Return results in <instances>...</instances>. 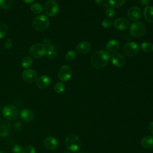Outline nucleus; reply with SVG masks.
<instances>
[{
	"mask_svg": "<svg viewBox=\"0 0 153 153\" xmlns=\"http://www.w3.org/2000/svg\"><path fill=\"white\" fill-rule=\"evenodd\" d=\"M95 2L96 3L100 6V7H104V8H108V0H95Z\"/></svg>",
	"mask_w": 153,
	"mask_h": 153,
	"instance_id": "obj_34",
	"label": "nucleus"
},
{
	"mask_svg": "<svg viewBox=\"0 0 153 153\" xmlns=\"http://www.w3.org/2000/svg\"><path fill=\"white\" fill-rule=\"evenodd\" d=\"M18 114L19 112L17 108L13 105H7L3 108L2 115L7 120H12L15 119Z\"/></svg>",
	"mask_w": 153,
	"mask_h": 153,
	"instance_id": "obj_7",
	"label": "nucleus"
},
{
	"mask_svg": "<svg viewBox=\"0 0 153 153\" xmlns=\"http://www.w3.org/2000/svg\"><path fill=\"white\" fill-rule=\"evenodd\" d=\"M123 53L128 57H133L137 54L139 50V47L134 42H130L124 44L123 47Z\"/></svg>",
	"mask_w": 153,
	"mask_h": 153,
	"instance_id": "obj_6",
	"label": "nucleus"
},
{
	"mask_svg": "<svg viewBox=\"0 0 153 153\" xmlns=\"http://www.w3.org/2000/svg\"><path fill=\"white\" fill-rule=\"evenodd\" d=\"M23 79L27 83H33L36 81L38 78V75L36 72L31 69H25L22 75Z\"/></svg>",
	"mask_w": 153,
	"mask_h": 153,
	"instance_id": "obj_10",
	"label": "nucleus"
},
{
	"mask_svg": "<svg viewBox=\"0 0 153 153\" xmlns=\"http://www.w3.org/2000/svg\"><path fill=\"white\" fill-rule=\"evenodd\" d=\"M91 49V44L87 41H82L79 43L76 47L77 52L82 55L87 54Z\"/></svg>",
	"mask_w": 153,
	"mask_h": 153,
	"instance_id": "obj_15",
	"label": "nucleus"
},
{
	"mask_svg": "<svg viewBox=\"0 0 153 153\" xmlns=\"http://www.w3.org/2000/svg\"><path fill=\"white\" fill-rule=\"evenodd\" d=\"M44 145L45 148L48 150H54L58 146V141L55 137L48 136L44 139Z\"/></svg>",
	"mask_w": 153,
	"mask_h": 153,
	"instance_id": "obj_12",
	"label": "nucleus"
},
{
	"mask_svg": "<svg viewBox=\"0 0 153 153\" xmlns=\"http://www.w3.org/2000/svg\"><path fill=\"white\" fill-rule=\"evenodd\" d=\"M139 2L140 5L143 6H146V7L148 6L150 3L149 0H139Z\"/></svg>",
	"mask_w": 153,
	"mask_h": 153,
	"instance_id": "obj_38",
	"label": "nucleus"
},
{
	"mask_svg": "<svg viewBox=\"0 0 153 153\" xmlns=\"http://www.w3.org/2000/svg\"><path fill=\"white\" fill-rule=\"evenodd\" d=\"M148 129L149 132L153 135V121H151L148 126Z\"/></svg>",
	"mask_w": 153,
	"mask_h": 153,
	"instance_id": "obj_39",
	"label": "nucleus"
},
{
	"mask_svg": "<svg viewBox=\"0 0 153 153\" xmlns=\"http://www.w3.org/2000/svg\"><path fill=\"white\" fill-rule=\"evenodd\" d=\"M45 14L50 17L55 16L59 11V5L54 0H49L47 2L44 7Z\"/></svg>",
	"mask_w": 153,
	"mask_h": 153,
	"instance_id": "obj_8",
	"label": "nucleus"
},
{
	"mask_svg": "<svg viewBox=\"0 0 153 153\" xmlns=\"http://www.w3.org/2000/svg\"><path fill=\"white\" fill-rule=\"evenodd\" d=\"M105 14H106V16L108 17H114L115 16V10L112 8L108 7V8H107L106 9Z\"/></svg>",
	"mask_w": 153,
	"mask_h": 153,
	"instance_id": "obj_33",
	"label": "nucleus"
},
{
	"mask_svg": "<svg viewBox=\"0 0 153 153\" xmlns=\"http://www.w3.org/2000/svg\"><path fill=\"white\" fill-rule=\"evenodd\" d=\"M141 49L146 53H151L153 51V44L149 42H144L141 44Z\"/></svg>",
	"mask_w": 153,
	"mask_h": 153,
	"instance_id": "obj_24",
	"label": "nucleus"
},
{
	"mask_svg": "<svg viewBox=\"0 0 153 153\" xmlns=\"http://www.w3.org/2000/svg\"><path fill=\"white\" fill-rule=\"evenodd\" d=\"M50 25L48 18L45 15H40L36 17L32 22L33 27L38 31H44L46 30Z\"/></svg>",
	"mask_w": 153,
	"mask_h": 153,
	"instance_id": "obj_3",
	"label": "nucleus"
},
{
	"mask_svg": "<svg viewBox=\"0 0 153 153\" xmlns=\"http://www.w3.org/2000/svg\"><path fill=\"white\" fill-rule=\"evenodd\" d=\"M64 153H70V152H64Z\"/></svg>",
	"mask_w": 153,
	"mask_h": 153,
	"instance_id": "obj_41",
	"label": "nucleus"
},
{
	"mask_svg": "<svg viewBox=\"0 0 153 153\" xmlns=\"http://www.w3.org/2000/svg\"><path fill=\"white\" fill-rule=\"evenodd\" d=\"M13 43L10 39H7L5 42V47L7 49H9L12 47Z\"/></svg>",
	"mask_w": 153,
	"mask_h": 153,
	"instance_id": "obj_36",
	"label": "nucleus"
},
{
	"mask_svg": "<svg viewBox=\"0 0 153 153\" xmlns=\"http://www.w3.org/2000/svg\"><path fill=\"white\" fill-rule=\"evenodd\" d=\"M8 32L7 25L2 22H0V39L4 38Z\"/></svg>",
	"mask_w": 153,
	"mask_h": 153,
	"instance_id": "obj_28",
	"label": "nucleus"
},
{
	"mask_svg": "<svg viewBox=\"0 0 153 153\" xmlns=\"http://www.w3.org/2000/svg\"><path fill=\"white\" fill-rule=\"evenodd\" d=\"M143 16L148 22L153 23V6H146L144 8Z\"/></svg>",
	"mask_w": 153,
	"mask_h": 153,
	"instance_id": "obj_19",
	"label": "nucleus"
},
{
	"mask_svg": "<svg viewBox=\"0 0 153 153\" xmlns=\"http://www.w3.org/2000/svg\"><path fill=\"white\" fill-rule=\"evenodd\" d=\"M8 133V128L5 125L0 124V136L2 137L6 136Z\"/></svg>",
	"mask_w": 153,
	"mask_h": 153,
	"instance_id": "obj_31",
	"label": "nucleus"
},
{
	"mask_svg": "<svg viewBox=\"0 0 153 153\" xmlns=\"http://www.w3.org/2000/svg\"><path fill=\"white\" fill-rule=\"evenodd\" d=\"M0 153H2V152H1V151H0Z\"/></svg>",
	"mask_w": 153,
	"mask_h": 153,
	"instance_id": "obj_43",
	"label": "nucleus"
},
{
	"mask_svg": "<svg viewBox=\"0 0 153 153\" xmlns=\"http://www.w3.org/2000/svg\"><path fill=\"white\" fill-rule=\"evenodd\" d=\"M45 54L47 57L51 60H54L57 57V55L56 51V47L54 44H51L50 47H48Z\"/></svg>",
	"mask_w": 153,
	"mask_h": 153,
	"instance_id": "obj_21",
	"label": "nucleus"
},
{
	"mask_svg": "<svg viewBox=\"0 0 153 153\" xmlns=\"http://www.w3.org/2000/svg\"><path fill=\"white\" fill-rule=\"evenodd\" d=\"M146 28L145 25L139 22H136L131 24L130 27V34L135 37H140L146 33Z\"/></svg>",
	"mask_w": 153,
	"mask_h": 153,
	"instance_id": "obj_5",
	"label": "nucleus"
},
{
	"mask_svg": "<svg viewBox=\"0 0 153 153\" xmlns=\"http://www.w3.org/2000/svg\"><path fill=\"white\" fill-rule=\"evenodd\" d=\"M14 0H0V7L5 10H8L12 7Z\"/></svg>",
	"mask_w": 153,
	"mask_h": 153,
	"instance_id": "obj_22",
	"label": "nucleus"
},
{
	"mask_svg": "<svg viewBox=\"0 0 153 153\" xmlns=\"http://www.w3.org/2000/svg\"><path fill=\"white\" fill-rule=\"evenodd\" d=\"M46 51L47 48L43 44L36 43L31 46L29 53L31 57L35 59H39L43 57L46 54Z\"/></svg>",
	"mask_w": 153,
	"mask_h": 153,
	"instance_id": "obj_4",
	"label": "nucleus"
},
{
	"mask_svg": "<svg viewBox=\"0 0 153 153\" xmlns=\"http://www.w3.org/2000/svg\"><path fill=\"white\" fill-rule=\"evenodd\" d=\"M76 58V53L74 50L69 51L65 55V59L68 62L73 61Z\"/></svg>",
	"mask_w": 153,
	"mask_h": 153,
	"instance_id": "obj_29",
	"label": "nucleus"
},
{
	"mask_svg": "<svg viewBox=\"0 0 153 153\" xmlns=\"http://www.w3.org/2000/svg\"><path fill=\"white\" fill-rule=\"evenodd\" d=\"M51 83V79L47 75H42L36 79V85L39 88H45Z\"/></svg>",
	"mask_w": 153,
	"mask_h": 153,
	"instance_id": "obj_17",
	"label": "nucleus"
},
{
	"mask_svg": "<svg viewBox=\"0 0 153 153\" xmlns=\"http://www.w3.org/2000/svg\"><path fill=\"white\" fill-rule=\"evenodd\" d=\"M30 10L34 14H38L42 12L43 7L39 3L35 2L32 4L30 7Z\"/></svg>",
	"mask_w": 153,
	"mask_h": 153,
	"instance_id": "obj_23",
	"label": "nucleus"
},
{
	"mask_svg": "<svg viewBox=\"0 0 153 153\" xmlns=\"http://www.w3.org/2000/svg\"><path fill=\"white\" fill-rule=\"evenodd\" d=\"M126 0H108V3L113 8H119L123 5Z\"/></svg>",
	"mask_w": 153,
	"mask_h": 153,
	"instance_id": "obj_25",
	"label": "nucleus"
},
{
	"mask_svg": "<svg viewBox=\"0 0 153 153\" xmlns=\"http://www.w3.org/2000/svg\"><path fill=\"white\" fill-rule=\"evenodd\" d=\"M102 25L103 27H105V28H109L110 27L112 26V24H113V22L110 19H108V18H106L105 19H103L102 21Z\"/></svg>",
	"mask_w": 153,
	"mask_h": 153,
	"instance_id": "obj_30",
	"label": "nucleus"
},
{
	"mask_svg": "<svg viewBox=\"0 0 153 153\" xmlns=\"http://www.w3.org/2000/svg\"><path fill=\"white\" fill-rule=\"evenodd\" d=\"M54 90L56 93L61 94L65 91V85L63 82H58L54 85Z\"/></svg>",
	"mask_w": 153,
	"mask_h": 153,
	"instance_id": "obj_27",
	"label": "nucleus"
},
{
	"mask_svg": "<svg viewBox=\"0 0 153 153\" xmlns=\"http://www.w3.org/2000/svg\"><path fill=\"white\" fill-rule=\"evenodd\" d=\"M32 64V59L29 56H25L22 60V66L23 68L27 69Z\"/></svg>",
	"mask_w": 153,
	"mask_h": 153,
	"instance_id": "obj_26",
	"label": "nucleus"
},
{
	"mask_svg": "<svg viewBox=\"0 0 153 153\" xmlns=\"http://www.w3.org/2000/svg\"><path fill=\"white\" fill-rule=\"evenodd\" d=\"M114 25L116 29L120 30H124L129 27L130 23L126 19L120 17L115 20Z\"/></svg>",
	"mask_w": 153,
	"mask_h": 153,
	"instance_id": "obj_14",
	"label": "nucleus"
},
{
	"mask_svg": "<svg viewBox=\"0 0 153 153\" xmlns=\"http://www.w3.org/2000/svg\"><path fill=\"white\" fill-rule=\"evenodd\" d=\"M22 150H23V149H22V146L17 144L14 145L12 148V151L13 153H22Z\"/></svg>",
	"mask_w": 153,
	"mask_h": 153,
	"instance_id": "obj_35",
	"label": "nucleus"
},
{
	"mask_svg": "<svg viewBox=\"0 0 153 153\" xmlns=\"http://www.w3.org/2000/svg\"><path fill=\"white\" fill-rule=\"evenodd\" d=\"M77 153H83V152H77Z\"/></svg>",
	"mask_w": 153,
	"mask_h": 153,
	"instance_id": "obj_42",
	"label": "nucleus"
},
{
	"mask_svg": "<svg viewBox=\"0 0 153 153\" xmlns=\"http://www.w3.org/2000/svg\"><path fill=\"white\" fill-rule=\"evenodd\" d=\"M43 44H44V45L45 47H50V46L52 44L51 41H50L49 39H48V38H45V39H44V40H43Z\"/></svg>",
	"mask_w": 153,
	"mask_h": 153,
	"instance_id": "obj_37",
	"label": "nucleus"
},
{
	"mask_svg": "<svg viewBox=\"0 0 153 153\" xmlns=\"http://www.w3.org/2000/svg\"><path fill=\"white\" fill-rule=\"evenodd\" d=\"M22 153H36V151L33 146L27 145L23 149Z\"/></svg>",
	"mask_w": 153,
	"mask_h": 153,
	"instance_id": "obj_32",
	"label": "nucleus"
},
{
	"mask_svg": "<svg viewBox=\"0 0 153 153\" xmlns=\"http://www.w3.org/2000/svg\"><path fill=\"white\" fill-rule=\"evenodd\" d=\"M65 143L68 150L72 152H75L79 149L81 142L79 137L77 135L74 133H71L66 136Z\"/></svg>",
	"mask_w": 153,
	"mask_h": 153,
	"instance_id": "obj_2",
	"label": "nucleus"
},
{
	"mask_svg": "<svg viewBox=\"0 0 153 153\" xmlns=\"http://www.w3.org/2000/svg\"><path fill=\"white\" fill-rule=\"evenodd\" d=\"M110 55L106 50H100L93 54L90 59L91 65L96 69L105 67L109 62Z\"/></svg>",
	"mask_w": 153,
	"mask_h": 153,
	"instance_id": "obj_1",
	"label": "nucleus"
},
{
	"mask_svg": "<svg viewBox=\"0 0 153 153\" xmlns=\"http://www.w3.org/2000/svg\"><path fill=\"white\" fill-rule=\"evenodd\" d=\"M20 118L25 122H30L31 121L34 117L33 112L28 109H22L19 114Z\"/></svg>",
	"mask_w": 153,
	"mask_h": 153,
	"instance_id": "obj_16",
	"label": "nucleus"
},
{
	"mask_svg": "<svg viewBox=\"0 0 153 153\" xmlns=\"http://www.w3.org/2000/svg\"><path fill=\"white\" fill-rule=\"evenodd\" d=\"M24 1V2L26 3V4H30L32 2H33L35 0H23Z\"/></svg>",
	"mask_w": 153,
	"mask_h": 153,
	"instance_id": "obj_40",
	"label": "nucleus"
},
{
	"mask_svg": "<svg viewBox=\"0 0 153 153\" xmlns=\"http://www.w3.org/2000/svg\"><path fill=\"white\" fill-rule=\"evenodd\" d=\"M140 145L146 149L153 148V136H146L143 137L140 140Z\"/></svg>",
	"mask_w": 153,
	"mask_h": 153,
	"instance_id": "obj_18",
	"label": "nucleus"
},
{
	"mask_svg": "<svg viewBox=\"0 0 153 153\" xmlns=\"http://www.w3.org/2000/svg\"><path fill=\"white\" fill-rule=\"evenodd\" d=\"M127 16L132 21H137L142 17L141 10L136 6L130 7L127 11Z\"/></svg>",
	"mask_w": 153,
	"mask_h": 153,
	"instance_id": "obj_11",
	"label": "nucleus"
},
{
	"mask_svg": "<svg viewBox=\"0 0 153 153\" xmlns=\"http://www.w3.org/2000/svg\"><path fill=\"white\" fill-rule=\"evenodd\" d=\"M120 44L116 39H111L106 44V48L110 52H115L119 49Z\"/></svg>",
	"mask_w": 153,
	"mask_h": 153,
	"instance_id": "obj_20",
	"label": "nucleus"
},
{
	"mask_svg": "<svg viewBox=\"0 0 153 153\" xmlns=\"http://www.w3.org/2000/svg\"><path fill=\"white\" fill-rule=\"evenodd\" d=\"M112 63L116 67H121L123 66L125 60L123 56L120 53H114L111 57Z\"/></svg>",
	"mask_w": 153,
	"mask_h": 153,
	"instance_id": "obj_13",
	"label": "nucleus"
},
{
	"mask_svg": "<svg viewBox=\"0 0 153 153\" xmlns=\"http://www.w3.org/2000/svg\"><path fill=\"white\" fill-rule=\"evenodd\" d=\"M72 69L68 65L62 66L58 72V76L62 82L69 81L72 75Z\"/></svg>",
	"mask_w": 153,
	"mask_h": 153,
	"instance_id": "obj_9",
	"label": "nucleus"
}]
</instances>
